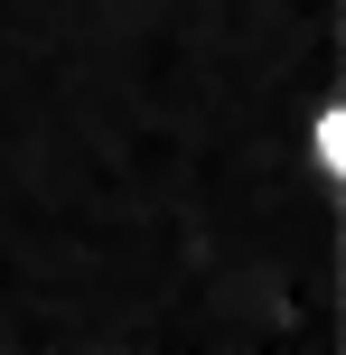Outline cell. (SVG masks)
<instances>
[{
	"mask_svg": "<svg viewBox=\"0 0 346 355\" xmlns=\"http://www.w3.org/2000/svg\"><path fill=\"white\" fill-rule=\"evenodd\" d=\"M300 159H309V178L346 187V94H318V103L300 112Z\"/></svg>",
	"mask_w": 346,
	"mask_h": 355,
	"instance_id": "cell-1",
	"label": "cell"
}]
</instances>
